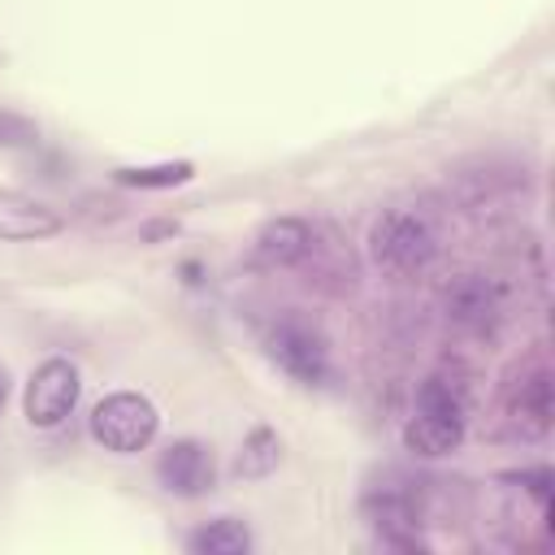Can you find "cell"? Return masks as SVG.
I'll return each mask as SVG.
<instances>
[{"mask_svg": "<svg viewBox=\"0 0 555 555\" xmlns=\"http://www.w3.org/2000/svg\"><path fill=\"white\" fill-rule=\"evenodd\" d=\"M369 256L386 273H421L438 256V230L416 208H390L369 230Z\"/></svg>", "mask_w": 555, "mask_h": 555, "instance_id": "1", "label": "cell"}, {"mask_svg": "<svg viewBox=\"0 0 555 555\" xmlns=\"http://www.w3.org/2000/svg\"><path fill=\"white\" fill-rule=\"evenodd\" d=\"M87 429H91V438H95L104 451H113V455H134V451L152 447V438H156V429H160V412H156V403H152L147 395H139V390H113V395H104V399L91 408Z\"/></svg>", "mask_w": 555, "mask_h": 555, "instance_id": "2", "label": "cell"}, {"mask_svg": "<svg viewBox=\"0 0 555 555\" xmlns=\"http://www.w3.org/2000/svg\"><path fill=\"white\" fill-rule=\"evenodd\" d=\"M264 351L286 377H295L304 386H325L330 382V343L317 325H308L299 317L273 321L269 334H264Z\"/></svg>", "mask_w": 555, "mask_h": 555, "instance_id": "3", "label": "cell"}, {"mask_svg": "<svg viewBox=\"0 0 555 555\" xmlns=\"http://www.w3.org/2000/svg\"><path fill=\"white\" fill-rule=\"evenodd\" d=\"M78 395H82L78 364L65 360V356H48V360L30 373V382H26V390H22V412H26V421H30L35 429H56V425L74 412Z\"/></svg>", "mask_w": 555, "mask_h": 555, "instance_id": "4", "label": "cell"}, {"mask_svg": "<svg viewBox=\"0 0 555 555\" xmlns=\"http://www.w3.org/2000/svg\"><path fill=\"white\" fill-rule=\"evenodd\" d=\"M442 308H447V321L460 325V330H468V334L494 330L499 317H503V286L490 273H460L447 286Z\"/></svg>", "mask_w": 555, "mask_h": 555, "instance_id": "5", "label": "cell"}, {"mask_svg": "<svg viewBox=\"0 0 555 555\" xmlns=\"http://www.w3.org/2000/svg\"><path fill=\"white\" fill-rule=\"evenodd\" d=\"M156 477H160V486H165L169 494H178V499H199V494H208L212 481H217V460H212V451H208L199 438H178V442H169V447L160 451Z\"/></svg>", "mask_w": 555, "mask_h": 555, "instance_id": "6", "label": "cell"}, {"mask_svg": "<svg viewBox=\"0 0 555 555\" xmlns=\"http://www.w3.org/2000/svg\"><path fill=\"white\" fill-rule=\"evenodd\" d=\"M61 230H65V217L52 204L30 199L22 191H0V238L4 243H39Z\"/></svg>", "mask_w": 555, "mask_h": 555, "instance_id": "7", "label": "cell"}, {"mask_svg": "<svg viewBox=\"0 0 555 555\" xmlns=\"http://www.w3.org/2000/svg\"><path fill=\"white\" fill-rule=\"evenodd\" d=\"M464 429H468V421H455V416H442V412H421V408H412V416L403 421V447H408L412 455H421V460H438V455L460 451Z\"/></svg>", "mask_w": 555, "mask_h": 555, "instance_id": "8", "label": "cell"}, {"mask_svg": "<svg viewBox=\"0 0 555 555\" xmlns=\"http://www.w3.org/2000/svg\"><path fill=\"white\" fill-rule=\"evenodd\" d=\"M308 251H312V225L304 217H273L256 234V260L269 264V269L299 264Z\"/></svg>", "mask_w": 555, "mask_h": 555, "instance_id": "9", "label": "cell"}, {"mask_svg": "<svg viewBox=\"0 0 555 555\" xmlns=\"http://www.w3.org/2000/svg\"><path fill=\"white\" fill-rule=\"evenodd\" d=\"M555 421V399H551V373H533L529 382H520L516 399H512V425L520 438H546Z\"/></svg>", "mask_w": 555, "mask_h": 555, "instance_id": "10", "label": "cell"}, {"mask_svg": "<svg viewBox=\"0 0 555 555\" xmlns=\"http://www.w3.org/2000/svg\"><path fill=\"white\" fill-rule=\"evenodd\" d=\"M416 408L421 412H442V416H455V421H468V386L455 377V373H429L421 386H416Z\"/></svg>", "mask_w": 555, "mask_h": 555, "instance_id": "11", "label": "cell"}, {"mask_svg": "<svg viewBox=\"0 0 555 555\" xmlns=\"http://www.w3.org/2000/svg\"><path fill=\"white\" fill-rule=\"evenodd\" d=\"M278 460H282V438H278L269 425H256V429L243 438L238 455H234V477L260 481V477H269V473L278 468Z\"/></svg>", "mask_w": 555, "mask_h": 555, "instance_id": "12", "label": "cell"}, {"mask_svg": "<svg viewBox=\"0 0 555 555\" xmlns=\"http://www.w3.org/2000/svg\"><path fill=\"white\" fill-rule=\"evenodd\" d=\"M186 546H191L195 555H247V551H251V533H247L243 520L221 516V520L195 529V533L186 538Z\"/></svg>", "mask_w": 555, "mask_h": 555, "instance_id": "13", "label": "cell"}, {"mask_svg": "<svg viewBox=\"0 0 555 555\" xmlns=\"http://www.w3.org/2000/svg\"><path fill=\"white\" fill-rule=\"evenodd\" d=\"M191 178H195L191 160H160V165H121V169H113V182L139 186V191H169V186H182Z\"/></svg>", "mask_w": 555, "mask_h": 555, "instance_id": "14", "label": "cell"}, {"mask_svg": "<svg viewBox=\"0 0 555 555\" xmlns=\"http://www.w3.org/2000/svg\"><path fill=\"white\" fill-rule=\"evenodd\" d=\"M512 481H520L538 503H551V468H525V473H512Z\"/></svg>", "mask_w": 555, "mask_h": 555, "instance_id": "15", "label": "cell"}, {"mask_svg": "<svg viewBox=\"0 0 555 555\" xmlns=\"http://www.w3.org/2000/svg\"><path fill=\"white\" fill-rule=\"evenodd\" d=\"M4 399H9V373H4V364H0V408H4Z\"/></svg>", "mask_w": 555, "mask_h": 555, "instance_id": "16", "label": "cell"}]
</instances>
